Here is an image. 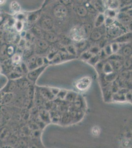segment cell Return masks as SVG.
Returning <instances> with one entry per match:
<instances>
[{
  "mask_svg": "<svg viewBox=\"0 0 132 148\" xmlns=\"http://www.w3.org/2000/svg\"><path fill=\"white\" fill-rule=\"evenodd\" d=\"M54 14L56 17L64 18L67 15V9L63 5H57L54 10Z\"/></svg>",
  "mask_w": 132,
  "mask_h": 148,
  "instance_id": "cell-1",
  "label": "cell"
},
{
  "mask_svg": "<svg viewBox=\"0 0 132 148\" xmlns=\"http://www.w3.org/2000/svg\"><path fill=\"white\" fill-rule=\"evenodd\" d=\"M16 88V84L12 79L8 82L5 87L3 88L2 91L4 93H10L14 91Z\"/></svg>",
  "mask_w": 132,
  "mask_h": 148,
  "instance_id": "cell-2",
  "label": "cell"
},
{
  "mask_svg": "<svg viewBox=\"0 0 132 148\" xmlns=\"http://www.w3.org/2000/svg\"><path fill=\"white\" fill-rule=\"evenodd\" d=\"M53 22L51 19L46 18L42 22V26L46 30H50L53 27Z\"/></svg>",
  "mask_w": 132,
  "mask_h": 148,
  "instance_id": "cell-3",
  "label": "cell"
},
{
  "mask_svg": "<svg viewBox=\"0 0 132 148\" xmlns=\"http://www.w3.org/2000/svg\"><path fill=\"white\" fill-rule=\"evenodd\" d=\"M10 131L7 127H3L0 128V139H4L8 138L10 137Z\"/></svg>",
  "mask_w": 132,
  "mask_h": 148,
  "instance_id": "cell-4",
  "label": "cell"
},
{
  "mask_svg": "<svg viewBox=\"0 0 132 148\" xmlns=\"http://www.w3.org/2000/svg\"><path fill=\"white\" fill-rule=\"evenodd\" d=\"M89 84H90V82L89 81V79H83L80 82L77 84V86L79 89L83 90L87 88Z\"/></svg>",
  "mask_w": 132,
  "mask_h": 148,
  "instance_id": "cell-5",
  "label": "cell"
},
{
  "mask_svg": "<svg viewBox=\"0 0 132 148\" xmlns=\"http://www.w3.org/2000/svg\"><path fill=\"white\" fill-rule=\"evenodd\" d=\"M119 27L112 26L109 29V33L110 35L116 36L119 33Z\"/></svg>",
  "mask_w": 132,
  "mask_h": 148,
  "instance_id": "cell-6",
  "label": "cell"
},
{
  "mask_svg": "<svg viewBox=\"0 0 132 148\" xmlns=\"http://www.w3.org/2000/svg\"><path fill=\"white\" fill-rule=\"evenodd\" d=\"M77 14L80 16H85L87 14V10L84 7H79L77 10Z\"/></svg>",
  "mask_w": 132,
  "mask_h": 148,
  "instance_id": "cell-7",
  "label": "cell"
},
{
  "mask_svg": "<svg viewBox=\"0 0 132 148\" xmlns=\"http://www.w3.org/2000/svg\"><path fill=\"white\" fill-rule=\"evenodd\" d=\"M104 20H105V19H104V15H103V14L99 15L98 16V17H97L96 21V27H99L103 23Z\"/></svg>",
  "mask_w": 132,
  "mask_h": 148,
  "instance_id": "cell-8",
  "label": "cell"
},
{
  "mask_svg": "<svg viewBox=\"0 0 132 148\" xmlns=\"http://www.w3.org/2000/svg\"><path fill=\"white\" fill-rule=\"evenodd\" d=\"M119 18L123 22H126V23L129 22L130 21V17H129L128 15L123 14H121L120 15Z\"/></svg>",
  "mask_w": 132,
  "mask_h": 148,
  "instance_id": "cell-9",
  "label": "cell"
},
{
  "mask_svg": "<svg viewBox=\"0 0 132 148\" xmlns=\"http://www.w3.org/2000/svg\"><path fill=\"white\" fill-rule=\"evenodd\" d=\"M12 8L14 11L18 12L20 10V6L16 2H12Z\"/></svg>",
  "mask_w": 132,
  "mask_h": 148,
  "instance_id": "cell-10",
  "label": "cell"
},
{
  "mask_svg": "<svg viewBox=\"0 0 132 148\" xmlns=\"http://www.w3.org/2000/svg\"><path fill=\"white\" fill-rule=\"evenodd\" d=\"M101 36V35L100 33H99L98 31H95L92 33L91 37L94 39H99V38H100Z\"/></svg>",
  "mask_w": 132,
  "mask_h": 148,
  "instance_id": "cell-11",
  "label": "cell"
},
{
  "mask_svg": "<svg viewBox=\"0 0 132 148\" xmlns=\"http://www.w3.org/2000/svg\"><path fill=\"white\" fill-rule=\"evenodd\" d=\"M114 20L113 18L111 17H108L106 20H105V23L107 25H110L114 23Z\"/></svg>",
  "mask_w": 132,
  "mask_h": 148,
  "instance_id": "cell-12",
  "label": "cell"
},
{
  "mask_svg": "<svg viewBox=\"0 0 132 148\" xmlns=\"http://www.w3.org/2000/svg\"><path fill=\"white\" fill-rule=\"evenodd\" d=\"M107 15H108V16L109 17H111V18H113V17H114L115 15H116V12H115L113 10H109L108 11V12H107Z\"/></svg>",
  "mask_w": 132,
  "mask_h": 148,
  "instance_id": "cell-13",
  "label": "cell"
},
{
  "mask_svg": "<svg viewBox=\"0 0 132 148\" xmlns=\"http://www.w3.org/2000/svg\"><path fill=\"white\" fill-rule=\"evenodd\" d=\"M118 6V4L117 2L114 1L110 5V9H116V8H117Z\"/></svg>",
  "mask_w": 132,
  "mask_h": 148,
  "instance_id": "cell-14",
  "label": "cell"
},
{
  "mask_svg": "<svg viewBox=\"0 0 132 148\" xmlns=\"http://www.w3.org/2000/svg\"><path fill=\"white\" fill-rule=\"evenodd\" d=\"M12 59L14 62H18L20 60V56L18 55H15L14 56Z\"/></svg>",
  "mask_w": 132,
  "mask_h": 148,
  "instance_id": "cell-15",
  "label": "cell"
},
{
  "mask_svg": "<svg viewBox=\"0 0 132 148\" xmlns=\"http://www.w3.org/2000/svg\"><path fill=\"white\" fill-rule=\"evenodd\" d=\"M61 1L64 4L68 5V4L70 3L71 2V0H61Z\"/></svg>",
  "mask_w": 132,
  "mask_h": 148,
  "instance_id": "cell-16",
  "label": "cell"
},
{
  "mask_svg": "<svg viewBox=\"0 0 132 148\" xmlns=\"http://www.w3.org/2000/svg\"><path fill=\"white\" fill-rule=\"evenodd\" d=\"M5 2V0H0V5H3Z\"/></svg>",
  "mask_w": 132,
  "mask_h": 148,
  "instance_id": "cell-17",
  "label": "cell"
},
{
  "mask_svg": "<svg viewBox=\"0 0 132 148\" xmlns=\"http://www.w3.org/2000/svg\"><path fill=\"white\" fill-rule=\"evenodd\" d=\"M49 2H54V1H55L56 0H49Z\"/></svg>",
  "mask_w": 132,
  "mask_h": 148,
  "instance_id": "cell-18",
  "label": "cell"
},
{
  "mask_svg": "<svg viewBox=\"0 0 132 148\" xmlns=\"http://www.w3.org/2000/svg\"><path fill=\"white\" fill-rule=\"evenodd\" d=\"M1 67L0 66V72H1Z\"/></svg>",
  "mask_w": 132,
  "mask_h": 148,
  "instance_id": "cell-19",
  "label": "cell"
}]
</instances>
